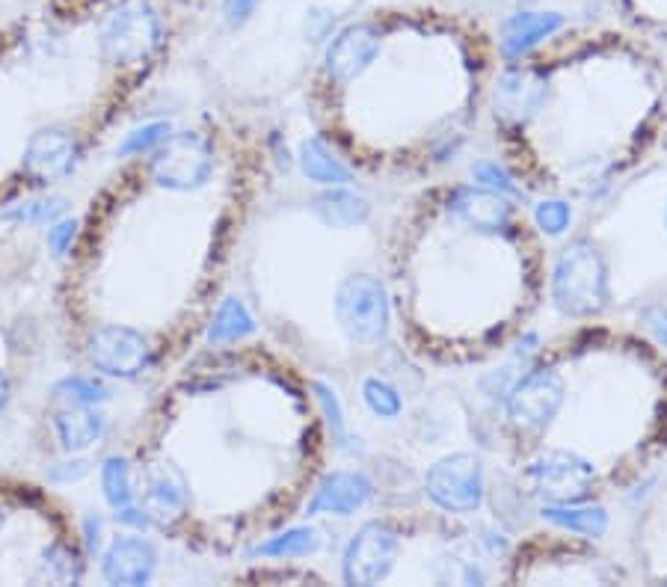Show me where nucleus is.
Listing matches in <instances>:
<instances>
[{"label": "nucleus", "instance_id": "f257e3e1", "mask_svg": "<svg viewBox=\"0 0 667 587\" xmlns=\"http://www.w3.org/2000/svg\"><path fill=\"white\" fill-rule=\"evenodd\" d=\"M552 291L558 309L572 318H588L605 309L611 300V282L600 249H593L588 241H572L558 258Z\"/></svg>", "mask_w": 667, "mask_h": 587}, {"label": "nucleus", "instance_id": "f03ea898", "mask_svg": "<svg viewBox=\"0 0 667 587\" xmlns=\"http://www.w3.org/2000/svg\"><path fill=\"white\" fill-rule=\"evenodd\" d=\"M152 179L172 193H191L214 179V149L196 131H172L152 152Z\"/></svg>", "mask_w": 667, "mask_h": 587}, {"label": "nucleus", "instance_id": "7ed1b4c3", "mask_svg": "<svg viewBox=\"0 0 667 587\" xmlns=\"http://www.w3.org/2000/svg\"><path fill=\"white\" fill-rule=\"evenodd\" d=\"M335 321L353 341H380L389 330V297L374 274L347 276L335 291Z\"/></svg>", "mask_w": 667, "mask_h": 587}, {"label": "nucleus", "instance_id": "20e7f679", "mask_svg": "<svg viewBox=\"0 0 667 587\" xmlns=\"http://www.w3.org/2000/svg\"><path fill=\"white\" fill-rule=\"evenodd\" d=\"M430 502L449 513H472L484 502V472L475 455H451L424 474Z\"/></svg>", "mask_w": 667, "mask_h": 587}, {"label": "nucleus", "instance_id": "39448f33", "mask_svg": "<svg viewBox=\"0 0 667 587\" xmlns=\"http://www.w3.org/2000/svg\"><path fill=\"white\" fill-rule=\"evenodd\" d=\"M86 353L96 371L107 377L133 380L152 365V348L140 330L122 327V323H105L96 327L86 339Z\"/></svg>", "mask_w": 667, "mask_h": 587}, {"label": "nucleus", "instance_id": "423d86ee", "mask_svg": "<svg viewBox=\"0 0 667 587\" xmlns=\"http://www.w3.org/2000/svg\"><path fill=\"white\" fill-rule=\"evenodd\" d=\"M400 537L389 522H365L344 552L342 573L347 585H380L395 569Z\"/></svg>", "mask_w": 667, "mask_h": 587}, {"label": "nucleus", "instance_id": "0eeeda50", "mask_svg": "<svg viewBox=\"0 0 667 587\" xmlns=\"http://www.w3.org/2000/svg\"><path fill=\"white\" fill-rule=\"evenodd\" d=\"M380 39L383 28L377 21H356L351 28H344L342 33H335L324 57L326 77L338 86L359 81L380 54Z\"/></svg>", "mask_w": 667, "mask_h": 587}, {"label": "nucleus", "instance_id": "6e6552de", "mask_svg": "<svg viewBox=\"0 0 667 587\" xmlns=\"http://www.w3.org/2000/svg\"><path fill=\"white\" fill-rule=\"evenodd\" d=\"M140 493L143 508L154 529H172L175 522L184 520L187 504H191V483L184 478L179 466L154 463L140 478Z\"/></svg>", "mask_w": 667, "mask_h": 587}, {"label": "nucleus", "instance_id": "1a4fd4ad", "mask_svg": "<svg viewBox=\"0 0 667 587\" xmlns=\"http://www.w3.org/2000/svg\"><path fill=\"white\" fill-rule=\"evenodd\" d=\"M77 158H80V146L75 134H68L66 128H45L28 140L24 172L36 181L66 179L68 172L75 170Z\"/></svg>", "mask_w": 667, "mask_h": 587}, {"label": "nucleus", "instance_id": "9d476101", "mask_svg": "<svg viewBox=\"0 0 667 587\" xmlns=\"http://www.w3.org/2000/svg\"><path fill=\"white\" fill-rule=\"evenodd\" d=\"M374 483L372 478L359 469H335L321 481V487L312 495V502L305 504L309 516L330 513V516H351L363 511L372 502Z\"/></svg>", "mask_w": 667, "mask_h": 587}, {"label": "nucleus", "instance_id": "9b49d317", "mask_svg": "<svg viewBox=\"0 0 667 587\" xmlns=\"http://www.w3.org/2000/svg\"><path fill=\"white\" fill-rule=\"evenodd\" d=\"M158 569V549L149 537L125 534L107 546L101 558V576L110 585H149Z\"/></svg>", "mask_w": 667, "mask_h": 587}, {"label": "nucleus", "instance_id": "f8f14e48", "mask_svg": "<svg viewBox=\"0 0 667 587\" xmlns=\"http://www.w3.org/2000/svg\"><path fill=\"white\" fill-rule=\"evenodd\" d=\"M561 28V12H514V15L502 24V36H498L502 57L519 60L523 54H528L534 45H540L544 39H552Z\"/></svg>", "mask_w": 667, "mask_h": 587}, {"label": "nucleus", "instance_id": "ddd939ff", "mask_svg": "<svg viewBox=\"0 0 667 587\" xmlns=\"http://www.w3.org/2000/svg\"><path fill=\"white\" fill-rule=\"evenodd\" d=\"M312 211L326 228H359L365 226V220L372 217V205L363 193H353V190L344 188H330L326 193H321Z\"/></svg>", "mask_w": 667, "mask_h": 587}, {"label": "nucleus", "instance_id": "4468645a", "mask_svg": "<svg viewBox=\"0 0 667 587\" xmlns=\"http://www.w3.org/2000/svg\"><path fill=\"white\" fill-rule=\"evenodd\" d=\"M54 427L66 451H84L105 436L107 418L96 407H66L54 416Z\"/></svg>", "mask_w": 667, "mask_h": 587}, {"label": "nucleus", "instance_id": "2eb2a0df", "mask_svg": "<svg viewBox=\"0 0 667 587\" xmlns=\"http://www.w3.org/2000/svg\"><path fill=\"white\" fill-rule=\"evenodd\" d=\"M544 520L558 525L572 534H582V537H605L609 531V513L600 504H544Z\"/></svg>", "mask_w": 667, "mask_h": 587}, {"label": "nucleus", "instance_id": "dca6fc26", "mask_svg": "<svg viewBox=\"0 0 667 587\" xmlns=\"http://www.w3.org/2000/svg\"><path fill=\"white\" fill-rule=\"evenodd\" d=\"M300 167H303L305 179L315 181V184H326V188H342V184L353 181L351 170L338 158H333V152L315 137L300 146Z\"/></svg>", "mask_w": 667, "mask_h": 587}, {"label": "nucleus", "instance_id": "f3484780", "mask_svg": "<svg viewBox=\"0 0 667 587\" xmlns=\"http://www.w3.org/2000/svg\"><path fill=\"white\" fill-rule=\"evenodd\" d=\"M324 546V537H321V531L312 529V525H297V529H288L286 534H279V537H270V541L258 543L252 555L256 558H309V555H315Z\"/></svg>", "mask_w": 667, "mask_h": 587}, {"label": "nucleus", "instance_id": "a211bd4d", "mask_svg": "<svg viewBox=\"0 0 667 587\" xmlns=\"http://www.w3.org/2000/svg\"><path fill=\"white\" fill-rule=\"evenodd\" d=\"M252 332H256V321H252L247 306L240 303L238 297H226L214 314V321H211L208 341L211 344H232V341L247 339Z\"/></svg>", "mask_w": 667, "mask_h": 587}, {"label": "nucleus", "instance_id": "6ab92c4d", "mask_svg": "<svg viewBox=\"0 0 667 587\" xmlns=\"http://www.w3.org/2000/svg\"><path fill=\"white\" fill-rule=\"evenodd\" d=\"M66 211V196H42V200L15 202L12 209L0 211V220L3 223H19V226H49V223H57Z\"/></svg>", "mask_w": 667, "mask_h": 587}, {"label": "nucleus", "instance_id": "aec40b11", "mask_svg": "<svg viewBox=\"0 0 667 587\" xmlns=\"http://www.w3.org/2000/svg\"><path fill=\"white\" fill-rule=\"evenodd\" d=\"M54 398L63 401L66 407H98V404L110 401V386L98 377L75 374V377L60 380L54 386Z\"/></svg>", "mask_w": 667, "mask_h": 587}, {"label": "nucleus", "instance_id": "412c9836", "mask_svg": "<svg viewBox=\"0 0 667 587\" xmlns=\"http://www.w3.org/2000/svg\"><path fill=\"white\" fill-rule=\"evenodd\" d=\"M101 493L110 508H125L133 502V483H131V469L128 460L122 457H107L101 463Z\"/></svg>", "mask_w": 667, "mask_h": 587}, {"label": "nucleus", "instance_id": "4be33fe9", "mask_svg": "<svg viewBox=\"0 0 667 587\" xmlns=\"http://www.w3.org/2000/svg\"><path fill=\"white\" fill-rule=\"evenodd\" d=\"M363 404L372 416L383 418V421H395L404 409V401H400L398 388L391 386L389 380L372 377L363 383Z\"/></svg>", "mask_w": 667, "mask_h": 587}, {"label": "nucleus", "instance_id": "5701e85b", "mask_svg": "<svg viewBox=\"0 0 667 587\" xmlns=\"http://www.w3.org/2000/svg\"><path fill=\"white\" fill-rule=\"evenodd\" d=\"M172 134L170 122H149L143 128H133L128 137L122 140V146H116V154L119 158H137V154H149L161 146L166 137Z\"/></svg>", "mask_w": 667, "mask_h": 587}, {"label": "nucleus", "instance_id": "b1692460", "mask_svg": "<svg viewBox=\"0 0 667 587\" xmlns=\"http://www.w3.org/2000/svg\"><path fill=\"white\" fill-rule=\"evenodd\" d=\"M534 223L549 237L563 235L572 223V209L563 200H544L534 209Z\"/></svg>", "mask_w": 667, "mask_h": 587}, {"label": "nucleus", "instance_id": "393cba45", "mask_svg": "<svg viewBox=\"0 0 667 587\" xmlns=\"http://www.w3.org/2000/svg\"><path fill=\"white\" fill-rule=\"evenodd\" d=\"M315 392H318V401H321V407H324L326 421H330V427H333L335 446L347 448V421H344L342 404H338V398H335V392L330 386H324V383H315Z\"/></svg>", "mask_w": 667, "mask_h": 587}, {"label": "nucleus", "instance_id": "a878e982", "mask_svg": "<svg viewBox=\"0 0 667 587\" xmlns=\"http://www.w3.org/2000/svg\"><path fill=\"white\" fill-rule=\"evenodd\" d=\"M472 175H475L477 184L493 188V193H502V196H519V188L514 184V179H510L505 170H498V163H490V161L475 163V167H472Z\"/></svg>", "mask_w": 667, "mask_h": 587}, {"label": "nucleus", "instance_id": "bb28decb", "mask_svg": "<svg viewBox=\"0 0 667 587\" xmlns=\"http://www.w3.org/2000/svg\"><path fill=\"white\" fill-rule=\"evenodd\" d=\"M75 235H77V220H63L60 217L57 223H51L49 228V249L54 258H63L72 249V244H75Z\"/></svg>", "mask_w": 667, "mask_h": 587}, {"label": "nucleus", "instance_id": "cd10ccee", "mask_svg": "<svg viewBox=\"0 0 667 587\" xmlns=\"http://www.w3.org/2000/svg\"><path fill=\"white\" fill-rule=\"evenodd\" d=\"M45 567H51V576L54 578H77L75 567V555L66 549V546H54L51 552H45Z\"/></svg>", "mask_w": 667, "mask_h": 587}, {"label": "nucleus", "instance_id": "c85d7f7f", "mask_svg": "<svg viewBox=\"0 0 667 587\" xmlns=\"http://www.w3.org/2000/svg\"><path fill=\"white\" fill-rule=\"evenodd\" d=\"M114 520L119 522V525H125V529H137V531H146L152 522H149V516H146L143 508H137V504H125V508H116L114 511Z\"/></svg>", "mask_w": 667, "mask_h": 587}, {"label": "nucleus", "instance_id": "c756f323", "mask_svg": "<svg viewBox=\"0 0 667 587\" xmlns=\"http://www.w3.org/2000/svg\"><path fill=\"white\" fill-rule=\"evenodd\" d=\"M644 323H647V330L656 335L658 344H665L667 348V309L661 303L649 306L644 309Z\"/></svg>", "mask_w": 667, "mask_h": 587}, {"label": "nucleus", "instance_id": "7c9ffc66", "mask_svg": "<svg viewBox=\"0 0 667 587\" xmlns=\"http://www.w3.org/2000/svg\"><path fill=\"white\" fill-rule=\"evenodd\" d=\"M86 472H89V463H84V460H68V463L54 466L49 472V478L57 483H75L80 481Z\"/></svg>", "mask_w": 667, "mask_h": 587}, {"label": "nucleus", "instance_id": "2f4dec72", "mask_svg": "<svg viewBox=\"0 0 667 587\" xmlns=\"http://www.w3.org/2000/svg\"><path fill=\"white\" fill-rule=\"evenodd\" d=\"M258 3H261V0H229V3H226V21H229L232 28H240L244 21L252 19Z\"/></svg>", "mask_w": 667, "mask_h": 587}, {"label": "nucleus", "instance_id": "473e14b6", "mask_svg": "<svg viewBox=\"0 0 667 587\" xmlns=\"http://www.w3.org/2000/svg\"><path fill=\"white\" fill-rule=\"evenodd\" d=\"M86 546H89V552L101 549V520L98 516L86 520Z\"/></svg>", "mask_w": 667, "mask_h": 587}, {"label": "nucleus", "instance_id": "72a5a7b5", "mask_svg": "<svg viewBox=\"0 0 667 587\" xmlns=\"http://www.w3.org/2000/svg\"><path fill=\"white\" fill-rule=\"evenodd\" d=\"M10 395H12V386H10V377L0 371V413L7 409V404H10Z\"/></svg>", "mask_w": 667, "mask_h": 587}]
</instances>
